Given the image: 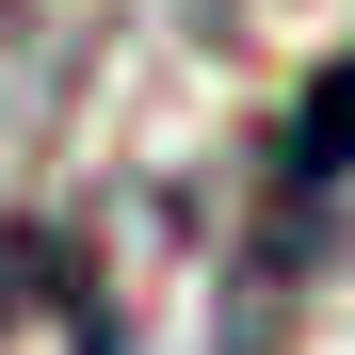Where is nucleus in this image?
<instances>
[{"mask_svg": "<svg viewBox=\"0 0 355 355\" xmlns=\"http://www.w3.org/2000/svg\"><path fill=\"white\" fill-rule=\"evenodd\" d=\"M339 194H355V49L291 97V130H275V162H259V210H243V339H275L291 291L323 275Z\"/></svg>", "mask_w": 355, "mask_h": 355, "instance_id": "f257e3e1", "label": "nucleus"}]
</instances>
